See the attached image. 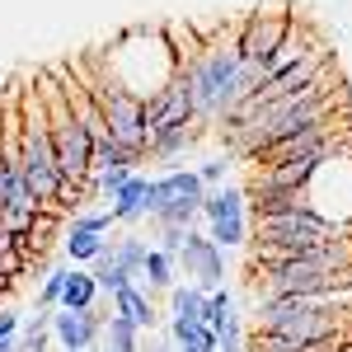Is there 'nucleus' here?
<instances>
[{"label": "nucleus", "instance_id": "obj_1", "mask_svg": "<svg viewBox=\"0 0 352 352\" xmlns=\"http://www.w3.org/2000/svg\"><path fill=\"white\" fill-rule=\"evenodd\" d=\"M235 38H240V28H235L226 43H207L202 56L184 71V80H188V89H192V109H197V118H207V122H221L235 104H244V99L263 85L258 66H244L240 61Z\"/></svg>", "mask_w": 352, "mask_h": 352}, {"label": "nucleus", "instance_id": "obj_2", "mask_svg": "<svg viewBox=\"0 0 352 352\" xmlns=\"http://www.w3.org/2000/svg\"><path fill=\"white\" fill-rule=\"evenodd\" d=\"M38 94L47 104V127H52V151H56V164H61V184L85 188V179L94 174V141L85 132V122L71 113V104H66V94H61V85L52 76L38 80Z\"/></svg>", "mask_w": 352, "mask_h": 352}, {"label": "nucleus", "instance_id": "obj_3", "mask_svg": "<svg viewBox=\"0 0 352 352\" xmlns=\"http://www.w3.org/2000/svg\"><path fill=\"white\" fill-rule=\"evenodd\" d=\"M202 197H207V188H202L197 169H164L151 184V221L192 230L202 221Z\"/></svg>", "mask_w": 352, "mask_h": 352}, {"label": "nucleus", "instance_id": "obj_4", "mask_svg": "<svg viewBox=\"0 0 352 352\" xmlns=\"http://www.w3.org/2000/svg\"><path fill=\"white\" fill-rule=\"evenodd\" d=\"M85 89L94 94V104H99V113H104L113 141L146 160V104H141L136 94H127V89L109 85V80H89Z\"/></svg>", "mask_w": 352, "mask_h": 352}, {"label": "nucleus", "instance_id": "obj_5", "mask_svg": "<svg viewBox=\"0 0 352 352\" xmlns=\"http://www.w3.org/2000/svg\"><path fill=\"white\" fill-rule=\"evenodd\" d=\"M192 122H197L192 89H188V80H184V71H179L155 99H146V146H151L155 136L174 132V127H192Z\"/></svg>", "mask_w": 352, "mask_h": 352}, {"label": "nucleus", "instance_id": "obj_6", "mask_svg": "<svg viewBox=\"0 0 352 352\" xmlns=\"http://www.w3.org/2000/svg\"><path fill=\"white\" fill-rule=\"evenodd\" d=\"M292 24H296V19H292L287 10H272V14L258 10V14H249V19L240 24V38H235L240 61H244V66H263V61L282 47V38L292 33Z\"/></svg>", "mask_w": 352, "mask_h": 352}, {"label": "nucleus", "instance_id": "obj_7", "mask_svg": "<svg viewBox=\"0 0 352 352\" xmlns=\"http://www.w3.org/2000/svg\"><path fill=\"white\" fill-rule=\"evenodd\" d=\"M179 272L188 277L192 287H202V292H221V287H226V254H221L207 235L188 230V244H184V254H179Z\"/></svg>", "mask_w": 352, "mask_h": 352}, {"label": "nucleus", "instance_id": "obj_8", "mask_svg": "<svg viewBox=\"0 0 352 352\" xmlns=\"http://www.w3.org/2000/svg\"><path fill=\"white\" fill-rule=\"evenodd\" d=\"M104 310H52V338L61 343V352H89L104 338Z\"/></svg>", "mask_w": 352, "mask_h": 352}, {"label": "nucleus", "instance_id": "obj_9", "mask_svg": "<svg viewBox=\"0 0 352 352\" xmlns=\"http://www.w3.org/2000/svg\"><path fill=\"white\" fill-rule=\"evenodd\" d=\"M151 184H155V179L132 174V184H127V188L109 202V212H113V221H118V226H136V221L151 217Z\"/></svg>", "mask_w": 352, "mask_h": 352}, {"label": "nucleus", "instance_id": "obj_10", "mask_svg": "<svg viewBox=\"0 0 352 352\" xmlns=\"http://www.w3.org/2000/svg\"><path fill=\"white\" fill-rule=\"evenodd\" d=\"M136 287H141L146 296H169V292L179 287V263L151 244V249H146V263H141V277H136Z\"/></svg>", "mask_w": 352, "mask_h": 352}, {"label": "nucleus", "instance_id": "obj_11", "mask_svg": "<svg viewBox=\"0 0 352 352\" xmlns=\"http://www.w3.org/2000/svg\"><path fill=\"white\" fill-rule=\"evenodd\" d=\"M202 221H249L244 188H235V184L207 188V197H202Z\"/></svg>", "mask_w": 352, "mask_h": 352}, {"label": "nucleus", "instance_id": "obj_12", "mask_svg": "<svg viewBox=\"0 0 352 352\" xmlns=\"http://www.w3.org/2000/svg\"><path fill=\"white\" fill-rule=\"evenodd\" d=\"M113 315H122V320L136 324L141 333H146V329H155V320H160V315H155V296H146L136 282H132V287H122V292L113 296Z\"/></svg>", "mask_w": 352, "mask_h": 352}, {"label": "nucleus", "instance_id": "obj_13", "mask_svg": "<svg viewBox=\"0 0 352 352\" xmlns=\"http://www.w3.org/2000/svg\"><path fill=\"white\" fill-rule=\"evenodd\" d=\"M104 249H109V235H94V230H80V226H66L61 254H66V263H71V268H89Z\"/></svg>", "mask_w": 352, "mask_h": 352}, {"label": "nucleus", "instance_id": "obj_14", "mask_svg": "<svg viewBox=\"0 0 352 352\" xmlns=\"http://www.w3.org/2000/svg\"><path fill=\"white\" fill-rule=\"evenodd\" d=\"M164 338L179 352H212L217 348V333L202 324V320H179V315H169V333Z\"/></svg>", "mask_w": 352, "mask_h": 352}, {"label": "nucleus", "instance_id": "obj_15", "mask_svg": "<svg viewBox=\"0 0 352 352\" xmlns=\"http://www.w3.org/2000/svg\"><path fill=\"white\" fill-rule=\"evenodd\" d=\"M94 305H99V282H94V272L89 268H71L56 310H94Z\"/></svg>", "mask_w": 352, "mask_h": 352}, {"label": "nucleus", "instance_id": "obj_16", "mask_svg": "<svg viewBox=\"0 0 352 352\" xmlns=\"http://www.w3.org/2000/svg\"><path fill=\"white\" fill-rule=\"evenodd\" d=\"M89 272H94V282H99V292H109V296H118L122 287H132V277H127V268L118 263V254H113V240H109V249L89 263Z\"/></svg>", "mask_w": 352, "mask_h": 352}, {"label": "nucleus", "instance_id": "obj_17", "mask_svg": "<svg viewBox=\"0 0 352 352\" xmlns=\"http://www.w3.org/2000/svg\"><path fill=\"white\" fill-rule=\"evenodd\" d=\"M104 348L109 352H141V329L127 324L122 315H109L104 320Z\"/></svg>", "mask_w": 352, "mask_h": 352}, {"label": "nucleus", "instance_id": "obj_18", "mask_svg": "<svg viewBox=\"0 0 352 352\" xmlns=\"http://www.w3.org/2000/svg\"><path fill=\"white\" fill-rule=\"evenodd\" d=\"M202 305H207V292L192 282H179L169 292V315H179V320H202Z\"/></svg>", "mask_w": 352, "mask_h": 352}, {"label": "nucleus", "instance_id": "obj_19", "mask_svg": "<svg viewBox=\"0 0 352 352\" xmlns=\"http://www.w3.org/2000/svg\"><path fill=\"white\" fill-rule=\"evenodd\" d=\"M230 320H240L235 315V296L221 287V292H207V305H202V324L212 329V333H221V329L230 324Z\"/></svg>", "mask_w": 352, "mask_h": 352}, {"label": "nucleus", "instance_id": "obj_20", "mask_svg": "<svg viewBox=\"0 0 352 352\" xmlns=\"http://www.w3.org/2000/svg\"><path fill=\"white\" fill-rule=\"evenodd\" d=\"M207 240L217 244L221 254L240 249V244H249V221H207Z\"/></svg>", "mask_w": 352, "mask_h": 352}, {"label": "nucleus", "instance_id": "obj_21", "mask_svg": "<svg viewBox=\"0 0 352 352\" xmlns=\"http://www.w3.org/2000/svg\"><path fill=\"white\" fill-rule=\"evenodd\" d=\"M132 174L136 169H127V164H109V169H99V174H89V188L99 192V197H118V192L127 188V184H132Z\"/></svg>", "mask_w": 352, "mask_h": 352}, {"label": "nucleus", "instance_id": "obj_22", "mask_svg": "<svg viewBox=\"0 0 352 352\" xmlns=\"http://www.w3.org/2000/svg\"><path fill=\"white\" fill-rule=\"evenodd\" d=\"M146 249H151V244L141 240V235H122V240H113V254H118V263H122V268H127V277H141V263H146Z\"/></svg>", "mask_w": 352, "mask_h": 352}, {"label": "nucleus", "instance_id": "obj_23", "mask_svg": "<svg viewBox=\"0 0 352 352\" xmlns=\"http://www.w3.org/2000/svg\"><path fill=\"white\" fill-rule=\"evenodd\" d=\"M66 277H71V263H56V268H47V277H43V292H38V305H43V310H56V305H61Z\"/></svg>", "mask_w": 352, "mask_h": 352}, {"label": "nucleus", "instance_id": "obj_24", "mask_svg": "<svg viewBox=\"0 0 352 352\" xmlns=\"http://www.w3.org/2000/svg\"><path fill=\"white\" fill-rule=\"evenodd\" d=\"M226 174H230V155H212V160L197 164V179H202V188H221V184H226Z\"/></svg>", "mask_w": 352, "mask_h": 352}, {"label": "nucleus", "instance_id": "obj_25", "mask_svg": "<svg viewBox=\"0 0 352 352\" xmlns=\"http://www.w3.org/2000/svg\"><path fill=\"white\" fill-rule=\"evenodd\" d=\"M155 230H160V244H155V249L179 263V254H184V244H188V230H184V226H155Z\"/></svg>", "mask_w": 352, "mask_h": 352}, {"label": "nucleus", "instance_id": "obj_26", "mask_svg": "<svg viewBox=\"0 0 352 352\" xmlns=\"http://www.w3.org/2000/svg\"><path fill=\"white\" fill-rule=\"evenodd\" d=\"M71 226H80V230H94V235H109L113 230V212H71Z\"/></svg>", "mask_w": 352, "mask_h": 352}, {"label": "nucleus", "instance_id": "obj_27", "mask_svg": "<svg viewBox=\"0 0 352 352\" xmlns=\"http://www.w3.org/2000/svg\"><path fill=\"white\" fill-rule=\"evenodd\" d=\"M28 263H33V258H28V254H19V249L10 244V249L0 254V277H5V282H19V277L28 272Z\"/></svg>", "mask_w": 352, "mask_h": 352}, {"label": "nucleus", "instance_id": "obj_28", "mask_svg": "<svg viewBox=\"0 0 352 352\" xmlns=\"http://www.w3.org/2000/svg\"><path fill=\"white\" fill-rule=\"evenodd\" d=\"M19 329H24V315L10 310V305H0V338H19Z\"/></svg>", "mask_w": 352, "mask_h": 352}, {"label": "nucleus", "instance_id": "obj_29", "mask_svg": "<svg viewBox=\"0 0 352 352\" xmlns=\"http://www.w3.org/2000/svg\"><path fill=\"white\" fill-rule=\"evenodd\" d=\"M141 352H179V348H174V343H169V338H155V343H151V348H141Z\"/></svg>", "mask_w": 352, "mask_h": 352}, {"label": "nucleus", "instance_id": "obj_30", "mask_svg": "<svg viewBox=\"0 0 352 352\" xmlns=\"http://www.w3.org/2000/svg\"><path fill=\"white\" fill-rule=\"evenodd\" d=\"M0 352H19V338H0Z\"/></svg>", "mask_w": 352, "mask_h": 352}, {"label": "nucleus", "instance_id": "obj_31", "mask_svg": "<svg viewBox=\"0 0 352 352\" xmlns=\"http://www.w3.org/2000/svg\"><path fill=\"white\" fill-rule=\"evenodd\" d=\"M89 352H99V348H89Z\"/></svg>", "mask_w": 352, "mask_h": 352}]
</instances>
